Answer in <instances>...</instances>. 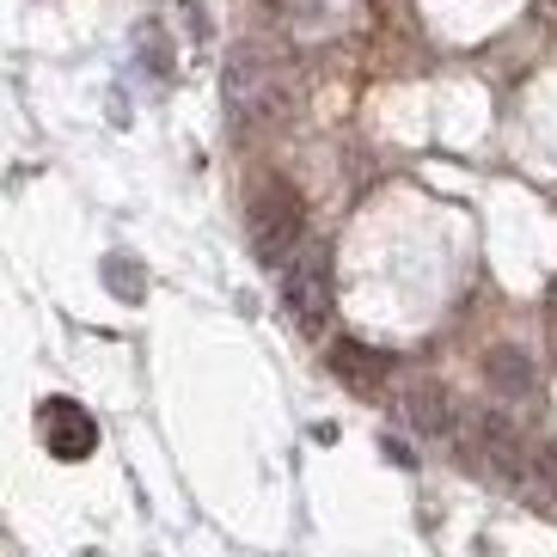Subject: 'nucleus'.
I'll return each mask as SVG.
<instances>
[{
	"label": "nucleus",
	"instance_id": "39448f33",
	"mask_svg": "<svg viewBox=\"0 0 557 557\" xmlns=\"http://www.w3.org/2000/svg\"><path fill=\"white\" fill-rule=\"evenodd\" d=\"M37 435H44V447H50L55 459H86L92 447H99V423H92L86 405H74V398H44Z\"/></svg>",
	"mask_w": 557,
	"mask_h": 557
},
{
	"label": "nucleus",
	"instance_id": "6e6552de",
	"mask_svg": "<svg viewBox=\"0 0 557 557\" xmlns=\"http://www.w3.org/2000/svg\"><path fill=\"white\" fill-rule=\"evenodd\" d=\"M331 374L344 380V386H356V393H374V386H386L393 380V356L386 349H368V344H337L331 349Z\"/></svg>",
	"mask_w": 557,
	"mask_h": 557
},
{
	"label": "nucleus",
	"instance_id": "20e7f679",
	"mask_svg": "<svg viewBox=\"0 0 557 557\" xmlns=\"http://www.w3.org/2000/svg\"><path fill=\"white\" fill-rule=\"evenodd\" d=\"M282 307H288V325L319 337L337 307V270H331V246L325 239H307V246L288 258L282 270Z\"/></svg>",
	"mask_w": 557,
	"mask_h": 557
},
{
	"label": "nucleus",
	"instance_id": "9b49d317",
	"mask_svg": "<svg viewBox=\"0 0 557 557\" xmlns=\"http://www.w3.org/2000/svg\"><path fill=\"white\" fill-rule=\"evenodd\" d=\"M545 7H552V13H557V0H545Z\"/></svg>",
	"mask_w": 557,
	"mask_h": 557
},
{
	"label": "nucleus",
	"instance_id": "9d476101",
	"mask_svg": "<svg viewBox=\"0 0 557 557\" xmlns=\"http://www.w3.org/2000/svg\"><path fill=\"white\" fill-rule=\"evenodd\" d=\"M276 13H295V18H312V13H319V0H276Z\"/></svg>",
	"mask_w": 557,
	"mask_h": 557
},
{
	"label": "nucleus",
	"instance_id": "f03ea898",
	"mask_svg": "<svg viewBox=\"0 0 557 557\" xmlns=\"http://www.w3.org/2000/svg\"><path fill=\"white\" fill-rule=\"evenodd\" d=\"M246 239L258 251V263L288 270V258L307 246V197L288 178H263L246 202Z\"/></svg>",
	"mask_w": 557,
	"mask_h": 557
},
{
	"label": "nucleus",
	"instance_id": "0eeeda50",
	"mask_svg": "<svg viewBox=\"0 0 557 557\" xmlns=\"http://www.w3.org/2000/svg\"><path fill=\"white\" fill-rule=\"evenodd\" d=\"M484 380H491V393L508 398V405H521V398L540 393L533 356H527V349H515V344H503V349H491V356H484Z\"/></svg>",
	"mask_w": 557,
	"mask_h": 557
},
{
	"label": "nucleus",
	"instance_id": "423d86ee",
	"mask_svg": "<svg viewBox=\"0 0 557 557\" xmlns=\"http://www.w3.org/2000/svg\"><path fill=\"white\" fill-rule=\"evenodd\" d=\"M398 410H405V423L417 429V435H429V442H454V435H459V410H454V398H447L435 380H417V386H405Z\"/></svg>",
	"mask_w": 557,
	"mask_h": 557
},
{
	"label": "nucleus",
	"instance_id": "7ed1b4c3",
	"mask_svg": "<svg viewBox=\"0 0 557 557\" xmlns=\"http://www.w3.org/2000/svg\"><path fill=\"white\" fill-rule=\"evenodd\" d=\"M454 447H459V459H466L478 478H496V484H521L527 466H533L521 429L508 423L503 410H472V417H459Z\"/></svg>",
	"mask_w": 557,
	"mask_h": 557
},
{
	"label": "nucleus",
	"instance_id": "1a4fd4ad",
	"mask_svg": "<svg viewBox=\"0 0 557 557\" xmlns=\"http://www.w3.org/2000/svg\"><path fill=\"white\" fill-rule=\"evenodd\" d=\"M104 282H111L123 300H141V276H135V263H129V258H111V263H104Z\"/></svg>",
	"mask_w": 557,
	"mask_h": 557
},
{
	"label": "nucleus",
	"instance_id": "f257e3e1",
	"mask_svg": "<svg viewBox=\"0 0 557 557\" xmlns=\"http://www.w3.org/2000/svg\"><path fill=\"white\" fill-rule=\"evenodd\" d=\"M221 99H227V111L239 123L270 129V123H282L295 111V74H288V62H276L263 50H233L227 74H221Z\"/></svg>",
	"mask_w": 557,
	"mask_h": 557
}]
</instances>
